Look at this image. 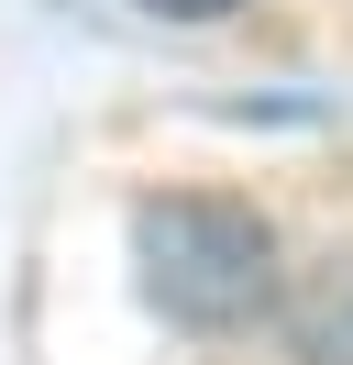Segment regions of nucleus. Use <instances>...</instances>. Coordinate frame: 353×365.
I'll list each match as a JSON object with an SVG mask.
<instances>
[{
  "instance_id": "2",
  "label": "nucleus",
  "mask_w": 353,
  "mask_h": 365,
  "mask_svg": "<svg viewBox=\"0 0 353 365\" xmlns=\"http://www.w3.org/2000/svg\"><path fill=\"white\" fill-rule=\"evenodd\" d=\"M276 332L298 365H353V244H320L298 277H276Z\"/></svg>"
},
{
  "instance_id": "1",
  "label": "nucleus",
  "mask_w": 353,
  "mask_h": 365,
  "mask_svg": "<svg viewBox=\"0 0 353 365\" xmlns=\"http://www.w3.org/2000/svg\"><path fill=\"white\" fill-rule=\"evenodd\" d=\"M276 222L221 188H154L132 200V288L176 332H254L276 310Z\"/></svg>"
},
{
  "instance_id": "3",
  "label": "nucleus",
  "mask_w": 353,
  "mask_h": 365,
  "mask_svg": "<svg viewBox=\"0 0 353 365\" xmlns=\"http://www.w3.org/2000/svg\"><path fill=\"white\" fill-rule=\"evenodd\" d=\"M132 11H154V23H221V11H243V0H132Z\"/></svg>"
}]
</instances>
